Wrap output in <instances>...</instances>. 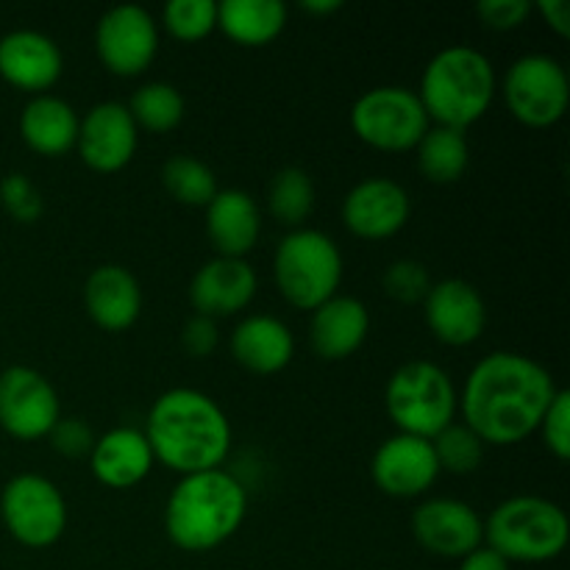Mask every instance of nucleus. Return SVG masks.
Here are the masks:
<instances>
[{
	"label": "nucleus",
	"instance_id": "19",
	"mask_svg": "<svg viewBox=\"0 0 570 570\" xmlns=\"http://www.w3.org/2000/svg\"><path fill=\"white\" fill-rule=\"evenodd\" d=\"M256 287L259 282L248 262L215 256L193 276L189 304H193L195 315H204L209 321L232 317L248 309L250 301L256 298Z\"/></svg>",
	"mask_w": 570,
	"mask_h": 570
},
{
	"label": "nucleus",
	"instance_id": "38",
	"mask_svg": "<svg viewBox=\"0 0 570 570\" xmlns=\"http://www.w3.org/2000/svg\"><path fill=\"white\" fill-rule=\"evenodd\" d=\"M220 343V332H217V323L209 321L204 315H193L181 328V348L187 351L193 360H206L212 351Z\"/></svg>",
	"mask_w": 570,
	"mask_h": 570
},
{
	"label": "nucleus",
	"instance_id": "14",
	"mask_svg": "<svg viewBox=\"0 0 570 570\" xmlns=\"http://www.w3.org/2000/svg\"><path fill=\"white\" fill-rule=\"evenodd\" d=\"M137 142L139 128L128 106L117 104V100H104L83 115L76 148L89 170L111 176L134 159Z\"/></svg>",
	"mask_w": 570,
	"mask_h": 570
},
{
	"label": "nucleus",
	"instance_id": "34",
	"mask_svg": "<svg viewBox=\"0 0 570 570\" xmlns=\"http://www.w3.org/2000/svg\"><path fill=\"white\" fill-rule=\"evenodd\" d=\"M0 204H3L6 215L11 220L22 223V226H31L42 217L45 200L42 193L33 187V181L22 173H9V176L0 181Z\"/></svg>",
	"mask_w": 570,
	"mask_h": 570
},
{
	"label": "nucleus",
	"instance_id": "15",
	"mask_svg": "<svg viewBox=\"0 0 570 570\" xmlns=\"http://www.w3.org/2000/svg\"><path fill=\"white\" fill-rule=\"evenodd\" d=\"M371 476L390 499H417L429 493L440 476L432 440L393 434L373 454Z\"/></svg>",
	"mask_w": 570,
	"mask_h": 570
},
{
	"label": "nucleus",
	"instance_id": "10",
	"mask_svg": "<svg viewBox=\"0 0 570 570\" xmlns=\"http://www.w3.org/2000/svg\"><path fill=\"white\" fill-rule=\"evenodd\" d=\"M510 115L529 128H551L566 117L570 104L568 72L554 56L527 53L504 76Z\"/></svg>",
	"mask_w": 570,
	"mask_h": 570
},
{
	"label": "nucleus",
	"instance_id": "12",
	"mask_svg": "<svg viewBox=\"0 0 570 570\" xmlns=\"http://www.w3.org/2000/svg\"><path fill=\"white\" fill-rule=\"evenodd\" d=\"M59 417V393L42 373L26 365H11L0 373V429L9 438L22 443L42 440Z\"/></svg>",
	"mask_w": 570,
	"mask_h": 570
},
{
	"label": "nucleus",
	"instance_id": "23",
	"mask_svg": "<svg viewBox=\"0 0 570 570\" xmlns=\"http://www.w3.org/2000/svg\"><path fill=\"white\" fill-rule=\"evenodd\" d=\"M154 451H150L145 434L131 426L106 432L104 438L95 440V449L89 454L92 476L111 490L137 488L154 471Z\"/></svg>",
	"mask_w": 570,
	"mask_h": 570
},
{
	"label": "nucleus",
	"instance_id": "29",
	"mask_svg": "<svg viewBox=\"0 0 570 570\" xmlns=\"http://www.w3.org/2000/svg\"><path fill=\"white\" fill-rule=\"evenodd\" d=\"M161 187L181 206L206 209L220 189H217L215 170L195 156H173L161 167Z\"/></svg>",
	"mask_w": 570,
	"mask_h": 570
},
{
	"label": "nucleus",
	"instance_id": "32",
	"mask_svg": "<svg viewBox=\"0 0 570 570\" xmlns=\"http://www.w3.org/2000/svg\"><path fill=\"white\" fill-rule=\"evenodd\" d=\"M165 31L178 42H200L217 28V3L212 0H170L161 11Z\"/></svg>",
	"mask_w": 570,
	"mask_h": 570
},
{
	"label": "nucleus",
	"instance_id": "5",
	"mask_svg": "<svg viewBox=\"0 0 570 570\" xmlns=\"http://www.w3.org/2000/svg\"><path fill=\"white\" fill-rule=\"evenodd\" d=\"M484 540L507 562L540 566L566 551L570 521L560 504L543 495H512L490 512Z\"/></svg>",
	"mask_w": 570,
	"mask_h": 570
},
{
	"label": "nucleus",
	"instance_id": "39",
	"mask_svg": "<svg viewBox=\"0 0 570 570\" xmlns=\"http://www.w3.org/2000/svg\"><path fill=\"white\" fill-rule=\"evenodd\" d=\"M534 9L546 20V26L557 33V37H570V6L568 0H538Z\"/></svg>",
	"mask_w": 570,
	"mask_h": 570
},
{
	"label": "nucleus",
	"instance_id": "9",
	"mask_svg": "<svg viewBox=\"0 0 570 570\" xmlns=\"http://www.w3.org/2000/svg\"><path fill=\"white\" fill-rule=\"evenodd\" d=\"M0 518L11 538L26 549H48L67 529V501L50 479L20 473L0 493Z\"/></svg>",
	"mask_w": 570,
	"mask_h": 570
},
{
	"label": "nucleus",
	"instance_id": "18",
	"mask_svg": "<svg viewBox=\"0 0 570 570\" xmlns=\"http://www.w3.org/2000/svg\"><path fill=\"white\" fill-rule=\"evenodd\" d=\"M65 72L59 45L45 33L22 28L0 39V78L28 95H48Z\"/></svg>",
	"mask_w": 570,
	"mask_h": 570
},
{
	"label": "nucleus",
	"instance_id": "11",
	"mask_svg": "<svg viewBox=\"0 0 570 570\" xmlns=\"http://www.w3.org/2000/svg\"><path fill=\"white\" fill-rule=\"evenodd\" d=\"M95 50L106 70L115 76H142L159 53V26L142 6H115L98 20Z\"/></svg>",
	"mask_w": 570,
	"mask_h": 570
},
{
	"label": "nucleus",
	"instance_id": "21",
	"mask_svg": "<svg viewBox=\"0 0 570 570\" xmlns=\"http://www.w3.org/2000/svg\"><path fill=\"white\" fill-rule=\"evenodd\" d=\"M371 332V312L360 298L334 295L312 312L309 345L321 360L343 362L365 345Z\"/></svg>",
	"mask_w": 570,
	"mask_h": 570
},
{
	"label": "nucleus",
	"instance_id": "24",
	"mask_svg": "<svg viewBox=\"0 0 570 570\" xmlns=\"http://www.w3.org/2000/svg\"><path fill=\"white\" fill-rule=\"evenodd\" d=\"M232 356L256 376L282 373L295 356V337L287 323L273 315H250L232 334Z\"/></svg>",
	"mask_w": 570,
	"mask_h": 570
},
{
	"label": "nucleus",
	"instance_id": "8",
	"mask_svg": "<svg viewBox=\"0 0 570 570\" xmlns=\"http://www.w3.org/2000/svg\"><path fill=\"white\" fill-rule=\"evenodd\" d=\"M429 117L417 92L406 87H373L356 98L351 128L356 137L382 154L415 150L429 131Z\"/></svg>",
	"mask_w": 570,
	"mask_h": 570
},
{
	"label": "nucleus",
	"instance_id": "22",
	"mask_svg": "<svg viewBox=\"0 0 570 570\" xmlns=\"http://www.w3.org/2000/svg\"><path fill=\"white\" fill-rule=\"evenodd\" d=\"M262 234V215L245 189H220L206 206V237L217 256L245 259Z\"/></svg>",
	"mask_w": 570,
	"mask_h": 570
},
{
	"label": "nucleus",
	"instance_id": "41",
	"mask_svg": "<svg viewBox=\"0 0 570 570\" xmlns=\"http://www.w3.org/2000/svg\"><path fill=\"white\" fill-rule=\"evenodd\" d=\"M343 9V3L340 0H304L301 3V11H306V14H334V11Z\"/></svg>",
	"mask_w": 570,
	"mask_h": 570
},
{
	"label": "nucleus",
	"instance_id": "20",
	"mask_svg": "<svg viewBox=\"0 0 570 570\" xmlns=\"http://www.w3.org/2000/svg\"><path fill=\"white\" fill-rule=\"evenodd\" d=\"M83 306L95 326L109 334H120L142 315V289L126 267L100 265L83 284Z\"/></svg>",
	"mask_w": 570,
	"mask_h": 570
},
{
	"label": "nucleus",
	"instance_id": "31",
	"mask_svg": "<svg viewBox=\"0 0 570 570\" xmlns=\"http://www.w3.org/2000/svg\"><path fill=\"white\" fill-rule=\"evenodd\" d=\"M434 460L440 473H454V476H471L484 462V443L465 426V423H451L438 438H432Z\"/></svg>",
	"mask_w": 570,
	"mask_h": 570
},
{
	"label": "nucleus",
	"instance_id": "26",
	"mask_svg": "<svg viewBox=\"0 0 570 570\" xmlns=\"http://www.w3.org/2000/svg\"><path fill=\"white\" fill-rule=\"evenodd\" d=\"M287 26L282 0H223L217 3V28L243 48H265Z\"/></svg>",
	"mask_w": 570,
	"mask_h": 570
},
{
	"label": "nucleus",
	"instance_id": "16",
	"mask_svg": "<svg viewBox=\"0 0 570 570\" xmlns=\"http://www.w3.org/2000/svg\"><path fill=\"white\" fill-rule=\"evenodd\" d=\"M423 315L432 337L451 348L473 345L488 328V304L482 293L462 278L432 284L423 301Z\"/></svg>",
	"mask_w": 570,
	"mask_h": 570
},
{
	"label": "nucleus",
	"instance_id": "28",
	"mask_svg": "<svg viewBox=\"0 0 570 570\" xmlns=\"http://www.w3.org/2000/svg\"><path fill=\"white\" fill-rule=\"evenodd\" d=\"M315 184H312L309 173L301 167H284L273 176L271 189H267V206L271 215L276 217L282 226L287 228H304L315 212Z\"/></svg>",
	"mask_w": 570,
	"mask_h": 570
},
{
	"label": "nucleus",
	"instance_id": "6",
	"mask_svg": "<svg viewBox=\"0 0 570 570\" xmlns=\"http://www.w3.org/2000/svg\"><path fill=\"white\" fill-rule=\"evenodd\" d=\"M273 278L289 306L315 312L334 298L343 284V254L328 234L317 228H295L278 243Z\"/></svg>",
	"mask_w": 570,
	"mask_h": 570
},
{
	"label": "nucleus",
	"instance_id": "2",
	"mask_svg": "<svg viewBox=\"0 0 570 570\" xmlns=\"http://www.w3.org/2000/svg\"><path fill=\"white\" fill-rule=\"evenodd\" d=\"M154 460L181 476L217 471L232 451V423L212 395L173 387L154 401L145 426Z\"/></svg>",
	"mask_w": 570,
	"mask_h": 570
},
{
	"label": "nucleus",
	"instance_id": "37",
	"mask_svg": "<svg viewBox=\"0 0 570 570\" xmlns=\"http://www.w3.org/2000/svg\"><path fill=\"white\" fill-rule=\"evenodd\" d=\"M532 14V3L529 0H482L476 6V17L482 26L493 28V31H515Z\"/></svg>",
	"mask_w": 570,
	"mask_h": 570
},
{
	"label": "nucleus",
	"instance_id": "7",
	"mask_svg": "<svg viewBox=\"0 0 570 570\" xmlns=\"http://www.w3.org/2000/svg\"><path fill=\"white\" fill-rule=\"evenodd\" d=\"M384 406L401 434L432 440L456 421L460 395L443 367L415 360L390 376Z\"/></svg>",
	"mask_w": 570,
	"mask_h": 570
},
{
	"label": "nucleus",
	"instance_id": "35",
	"mask_svg": "<svg viewBox=\"0 0 570 570\" xmlns=\"http://www.w3.org/2000/svg\"><path fill=\"white\" fill-rule=\"evenodd\" d=\"M543 434V443L560 462L570 460V393L560 390L551 401L549 412L543 415V423L538 429Z\"/></svg>",
	"mask_w": 570,
	"mask_h": 570
},
{
	"label": "nucleus",
	"instance_id": "4",
	"mask_svg": "<svg viewBox=\"0 0 570 570\" xmlns=\"http://www.w3.org/2000/svg\"><path fill=\"white\" fill-rule=\"evenodd\" d=\"M421 98L429 122L465 131L488 115L495 98V70L482 50L471 45L443 48L426 65Z\"/></svg>",
	"mask_w": 570,
	"mask_h": 570
},
{
	"label": "nucleus",
	"instance_id": "25",
	"mask_svg": "<svg viewBox=\"0 0 570 570\" xmlns=\"http://www.w3.org/2000/svg\"><path fill=\"white\" fill-rule=\"evenodd\" d=\"M78 120L76 109L65 98L56 95H37L26 104L20 115V137L37 156H65L78 142Z\"/></svg>",
	"mask_w": 570,
	"mask_h": 570
},
{
	"label": "nucleus",
	"instance_id": "30",
	"mask_svg": "<svg viewBox=\"0 0 570 570\" xmlns=\"http://www.w3.org/2000/svg\"><path fill=\"white\" fill-rule=\"evenodd\" d=\"M128 111H131L137 128H145L150 134H167L184 120L187 104L173 83L150 81L131 95Z\"/></svg>",
	"mask_w": 570,
	"mask_h": 570
},
{
	"label": "nucleus",
	"instance_id": "33",
	"mask_svg": "<svg viewBox=\"0 0 570 570\" xmlns=\"http://www.w3.org/2000/svg\"><path fill=\"white\" fill-rule=\"evenodd\" d=\"M384 293L390 295L399 304H423L432 289V276H429L426 267L415 259H401L384 271Z\"/></svg>",
	"mask_w": 570,
	"mask_h": 570
},
{
	"label": "nucleus",
	"instance_id": "1",
	"mask_svg": "<svg viewBox=\"0 0 570 570\" xmlns=\"http://www.w3.org/2000/svg\"><path fill=\"white\" fill-rule=\"evenodd\" d=\"M560 393L538 360L515 351H493L468 373L460 395L462 423L484 445H515L534 434Z\"/></svg>",
	"mask_w": 570,
	"mask_h": 570
},
{
	"label": "nucleus",
	"instance_id": "3",
	"mask_svg": "<svg viewBox=\"0 0 570 570\" xmlns=\"http://www.w3.org/2000/svg\"><path fill=\"white\" fill-rule=\"evenodd\" d=\"M248 493L226 471L181 476L165 507V532L173 546L193 554L220 549L243 527Z\"/></svg>",
	"mask_w": 570,
	"mask_h": 570
},
{
	"label": "nucleus",
	"instance_id": "40",
	"mask_svg": "<svg viewBox=\"0 0 570 570\" xmlns=\"http://www.w3.org/2000/svg\"><path fill=\"white\" fill-rule=\"evenodd\" d=\"M460 570H510V562L501 554H495L490 546H479L468 557L460 560Z\"/></svg>",
	"mask_w": 570,
	"mask_h": 570
},
{
	"label": "nucleus",
	"instance_id": "27",
	"mask_svg": "<svg viewBox=\"0 0 570 570\" xmlns=\"http://www.w3.org/2000/svg\"><path fill=\"white\" fill-rule=\"evenodd\" d=\"M417 170L429 184H456L471 165V148H468L465 131L454 128L429 126L423 139L415 148Z\"/></svg>",
	"mask_w": 570,
	"mask_h": 570
},
{
	"label": "nucleus",
	"instance_id": "17",
	"mask_svg": "<svg viewBox=\"0 0 570 570\" xmlns=\"http://www.w3.org/2000/svg\"><path fill=\"white\" fill-rule=\"evenodd\" d=\"M410 195L393 178H365L343 200V223L354 237L379 243L390 239L410 223Z\"/></svg>",
	"mask_w": 570,
	"mask_h": 570
},
{
	"label": "nucleus",
	"instance_id": "36",
	"mask_svg": "<svg viewBox=\"0 0 570 570\" xmlns=\"http://www.w3.org/2000/svg\"><path fill=\"white\" fill-rule=\"evenodd\" d=\"M50 445H53L56 454L67 456V460H81L89 456L95 449V434L89 429L87 421H78V417H59L56 426L48 434Z\"/></svg>",
	"mask_w": 570,
	"mask_h": 570
},
{
	"label": "nucleus",
	"instance_id": "13",
	"mask_svg": "<svg viewBox=\"0 0 570 570\" xmlns=\"http://www.w3.org/2000/svg\"><path fill=\"white\" fill-rule=\"evenodd\" d=\"M412 534L423 551L443 560H462L484 546V523L460 499H429L412 512Z\"/></svg>",
	"mask_w": 570,
	"mask_h": 570
}]
</instances>
